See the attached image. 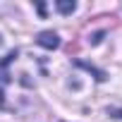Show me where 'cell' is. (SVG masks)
I'll return each instance as SVG.
<instances>
[{
  "label": "cell",
  "mask_w": 122,
  "mask_h": 122,
  "mask_svg": "<svg viewBox=\"0 0 122 122\" xmlns=\"http://www.w3.org/2000/svg\"><path fill=\"white\" fill-rule=\"evenodd\" d=\"M55 10H57L60 15H72V12L77 10V3H74V0H57V3H55Z\"/></svg>",
  "instance_id": "3957f363"
},
{
  "label": "cell",
  "mask_w": 122,
  "mask_h": 122,
  "mask_svg": "<svg viewBox=\"0 0 122 122\" xmlns=\"http://www.w3.org/2000/svg\"><path fill=\"white\" fill-rule=\"evenodd\" d=\"M103 36H105V31H96V34L89 38V43H91V46H98V43L103 41Z\"/></svg>",
  "instance_id": "5b68a950"
},
{
  "label": "cell",
  "mask_w": 122,
  "mask_h": 122,
  "mask_svg": "<svg viewBox=\"0 0 122 122\" xmlns=\"http://www.w3.org/2000/svg\"><path fill=\"white\" fill-rule=\"evenodd\" d=\"M12 60H17V50H10L5 57H3V62H0V67H7L10 62H12Z\"/></svg>",
  "instance_id": "277c9868"
},
{
  "label": "cell",
  "mask_w": 122,
  "mask_h": 122,
  "mask_svg": "<svg viewBox=\"0 0 122 122\" xmlns=\"http://www.w3.org/2000/svg\"><path fill=\"white\" fill-rule=\"evenodd\" d=\"M38 12H41V17H46V5L43 3H38Z\"/></svg>",
  "instance_id": "52a82bcc"
},
{
  "label": "cell",
  "mask_w": 122,
  "mask_h": 122,
  "mask_svg": "<svg viewBox=\"0 0 122 122\" xmlns=\"http://www.w3.org/2000/svg\"><path fill=\"white\" fill-rule=\"evenodd\" d=\"M36 43L41 48H46V50H55V48H60V36L55 31H41L36 36Z\"/></svg>",
  "instance_id": "6da1fadb"
},
{
  "label": "cell",
  "mask_w": 122,
  "mask_h": 122,
  "mask_svg": "<svg viewBox=\"0 0 122 122\" xmlns=\"http://www.w3.org/2000/svg\"><path fill=\"white\" fill-rule=\"evenodd\" d=\"M0 46H3V36H0Z\"/></svg>",
  "instance_id": "ba28073f"
},
{
  "label": "cell",
  "mask_w": 122,
  "mask_h": 122,
  "mask_svg": "<svg viewBox=\"0 0 122 122\" xmlns=\"http://www.w3.org/2000/svg\"><path fill=\"white\" fill-rule=\"evenodd\" d=\"M108 115H110V117H120V120H122V110H117V108H108Z\"/></svg>",
  "instance_id": "8992f818"
},
{
  "label": "cell",
  "mask_w": 122,
  "mask_h": 122,
  "mask_svg": "<svg viewBox=\"0 0 122 122\" xmlns=\"http://www.w3.org/2000/svg\"><path fill=\"white\" fill-rule=\"evenodd\" d=\"M77 67H81V70L91 72V74H93V77H96L98 81H105V79H108V74H105V72H101V70H96V67H93L91 62H84V60H77Z\"/></svg>",
  "instance_id": "7a4b0ae2"
}]
</instances>
